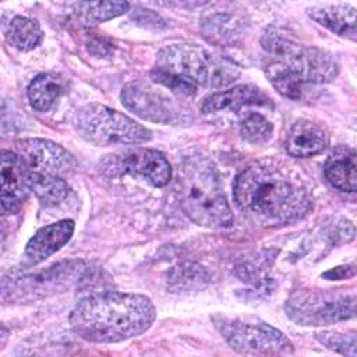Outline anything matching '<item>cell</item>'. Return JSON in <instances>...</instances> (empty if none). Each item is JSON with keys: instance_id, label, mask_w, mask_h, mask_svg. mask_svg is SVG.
Masks as SVG:
<instances>
[{"instance_id": "cell-1", "label": "cell", "mask_w": 357, "mask_h": 357, "mask_svg": "<svg viewBox=\"0 0 357 357\" xmlns=\"http://www.w3.org/2000/svg\"><path fill=\"white\" fill-rule=\"evenodd\" d=\"M233 197L252 222L271 227L301 219L312 201L301 176L275 160L247 166L234 180Z\"/></svg>"}, {"instance_id": "cell-2", "label": "cell", "mask_w": 357, "mask_h": 357, "mask_svg": "<svg viewBox=\"0 0 357 357\" xmlns=\"http://www.w3.org/2000/svg\"><path fill=\"white\" fill-rule=\"evenodd\" d=\"M156 318L149 297L105 291L81 298L70 314L74 333L93 343H117L142 335Z\"/></svg>"}, {"instance_id": "cell-3", "label": "cell", "mask_w": 357, "mask_h": 357, "mask_svg": "<svg viewBox=\"0 0 357 357\" xmlns=\"http://www.w3.org/2000/svg\"><path fill=\"white\" fill-rule=\"evenodd\" d=\"M264 71L283 96L300 99L304 85L332 81L339 71L333 56L318 47L304 46L275 29L262 36Z\"/></svg>"}, {"instance_id": "cell-4", "label": "cell", "mask_w": 357, "mask_h": 357, "mask_svg": "<svg viewBox=\"0 0 357 357\" xmlns=\"http://www.w3.org/2000/svg\"><path fill=\"white\" fill-rule=\"evenodd\" d=\"M174 190L183 212L197 225L222 229L233 223L216 167L202 156L187 158L177 173Z\"/></svg>"}, {"instance_id": "cell-5", "label": "cell", "mask_w": 357, "mask_h": 357, "mask_svg": "<svg viewBox=\"0 0 357 357\" xmlns=\"http://www.w3.org/2000/svg\"><path fill=\"white\" fill-rule=\"evenodd\" d=\"M188 81L197 88H220L234 82L240 70L225 57L195 45H170L156 57V66Z\"/></svg>"}, {"instance_id": "cell-6", "label": "cell", "mask_w": 357, "mask_h": 357, "mask_svg": "<svg viewBox=\"0 0 357 357\" xmlns=\"http://www.w3.org/2000/svg\"><path fill=\"white\" fill-rule=\"evenodd\" d=\"M74 127L82 139L98 146L137 145L152 137L142 124L99 103L82 106L75 114Z\"/></svg>"}, {"instance_id": "cell-7", "label": "cell", "mask_w": 357, "mask_h": 357, "mask_svg": "<svg viewBox=\"0 0 357 357\" xmlns=\"http://www.w3.org/2000/svg\"><path fill=\"white\" fill-rule=\"evenodd\" d=\"M284 311L293 322L303 326H326L356 315V294L336 290L304 289L293 293Z\"/></svg>"}, {"instance_id": "cell-8", "label": "cell", "mask_w": 357, "mask_h": 357, "mask_svg": "<svg viewBox=\"0 0 357 357\" xmlns=\"http://www.w3.org/2000/svg\"><path fill=\"white\" fill-rule=\"evenodd\" d=\"M213 321L229 346L241 354L278 356L293 353L291 342L266 322L225 317Z\"/></svg>"}, {"instance_id": "cell-9", "label": "cell", "mask_w": 357, "mask_h": 357, "mask_svg": "<svg viewBox=\"0 0 357 357\" xmlns=\"http://www.w3.org/2000/svg\"><path fill=\"white\" fill-rule=\"evenodd\" d=\"M121 102L141 119L155 123H176L183 114L181 107L172 96L141 81L130 82L123 88Z\"/></svg>"}, {"instance_id": "cell-10", "label": "cell", "mask_w": 357, "mask_h": 357, "mask_svg": "<svg viewBox=\"0 0 357 357\" xmlns=\"http://www.w3.org/2000/svg\"><path fill=\"white\" fill-rule=\"evenodd\" d=\"M15 149L32 173L60 176L74 166L73 155L61 145L49 139H20L15 142Z\"/></svg>"}, {"instance_id": "cell-11", "label": "cell", "mask_w": 357, "mask_h": 357, "mask_svg": "<svg viewBox=\"0 0 357 357\" xmlns=\"http://www.w3.org/2000/svg\"><path fill=\"white\" fill-rule=\"evenodd\" d=\"M31 188L29 170L22 158L13 151L1 152V208L17 213L26 201Z\"/></svg>"}, {"instance_id": "cell-12", "label": "cell", "mask_w": 357, "mask_h": 357, "mask_svg": "<svg viewBox=\"0 0 357 357\" xmlns=\"http://www.w3.org/2000/svg\"><path fill=\"white\" fill-rule=\"evenodd\" d=\"M121 169L134 177L146 180L153 187L166 185L173 173L167 159L160 152L148 148L128 151L121 159Z\"/></svg>"}, {"instance_id": "cell-13", "label": "cell", "mask_w": 357, "mask_h": 357, "mask_svg": "<svg viewBox=\"0 0 357 357\" xmlns=\"http://www.w3.org/2000/svg\"><path fill=\"white\" fill-rule=\"evenodd\" d=\"M74 233V222L71 219L59 220L56 223L40 227L28 241L25 247V259L29 265L43 262L46 258L57 252L68 243Z\"/></svg>"}, {"instance_id": "cell-14", "label": "cell", "mask_w": 357, "mask_h": 357, "mask_svg": "<svg viewBox=\"0 0 357 357\" xmlns=\"http://www.w3.org/2000/svg\"><path fill=\"white\" fill-rule=\"evenodd\" d=\"M269 103L271 99L259 88L252 85H236L206 96L201 105V110L209 114L225 110H240L245 106H266Z\"/></svg>"}, {"instance_id": "cell-15", "label": "cell", "mask_w": 357, "mask_h": 357, "mask_svg": "<svg viewBox=\"0 0 357 357\" xmlns=\"http://www.w3.org/2000/svg\"><path fill=\"white\" fill-rule=\"evenodd\" d=\"M326 132L318 123L301 119L290 127L284 148L293 158H310L321 153L326 146Z\"/></svg>"}, {"instance_id": "cell-16", "label": "cell", "mask_w": 357, "mask_h": 357, "mask_svg": "<svg viewBox=\"0 0 357 357\" xmlns=\"http://www.w3.org/2000/svg\"><path fill=\"white\" fill-rule=\"evenodd\" d=\"M325 176L339 191L354 192L357 185L356 151L346 145L335 148L325 162Z\"/></svg>"}, {"instance_id": "cell-17", "label": "cell", "mask_w": 357, "mask_h": 357, "mask_svg": "<svg viewBox=\"0 0 357 357\" xmlns=\"http://www.w3.org/2000/svg\"><path fill=\"white\" fill-rule=\"evenodd\" d=\"M308 15L333 33L356 40V8L350 4H315L308 7Z\"/></svg>"}, {"instance_id": "cell-18", "label": "cell", "mask_w": 357, "mask_h": 357, "mask_svg": "<svg viewBox=\"0 0 357 357\" xmlns=\"http://www.w3.org/2000/svg\"><path fill=\"white\" fill-rule=\"evenodd\" d=\"M64 92L63 81L53 74H39L28 86V99L38 112H47Z\"/></svg>"}, {"instance_id": "cell-19", "label": "cell", "mask_w": 357, "mask_h": 357, "mask_svg": "<svg viewBox=\"0 0 357 357\" xmlns=\"http://www.w3.org/2000/svg\"><path fill=\"white\" fill-rule=\"evenodd\" d=\"M4 35L13 47L24 52L35 49L43 39V31L39 22L22 15H17L10 21Z\"/></svg>"}, {"instance_id": "cell-20", "label": "cell", "mask_w": 357, "mask_h": 357, "mask_svg": "<svg viewBox=\"0 0 357 357\" xmlns=\"http://www.w3.org/2000/svg\"><path fill=\"white\" fill-rule=\"evenodd\" d=\"M31 188L35 192L36 198L45 206H54L64 201L68 194V184L54 174H42L29 172Z\"/></svg>"}, {"instance_id": "cell-21", "label": "cell", "mask_w": 357, "mask_h": 357, "mask_svg": "<svg viewBox=\"0 0 357 357\" xmlns=\"http://www.w3.org/2000/svg\"><path fill=\"white\" fill-rule=\"evenodd\" d=\"M127 1H89L75 4V15L84 25H96L99 22L121 15L128 10Z\"/></svg>"}, {"instance_id": "cell-22", "label": "cell", "mask_w": 357, "mask_h": 357, "mask_svg": "<svg viewBox=\"0 0 357 357\" xmlns=\"http://www.w3.org/2000/svg\"><path fill=\"white\" fill-rule=\"evenodd\" d=\"M225 13H213L204 21V31L213 40L227 42L234 40L236 35L241 28V21L238 15L227 13L229 10H223Z\"/></svg>"}, {"instance_id": "cell-23", "label": "cell", "mask_w": 357, "mask_h": 357, "mask_svg": "<svg viewBox=\"0 0 357 357\" xmlns=\"http://www.w3.org/2000/svg\"><path fill=\"white\" fill-rule=\"evenodd\" d=\"M273 134L272 123L259 113H247L240 121V135L251 144H264Z\"/></svg>"}, {"instance_id": "cell-24", "label": "cell", "mask_w": 357, "mask_h": 357, "mask_svg": "<svg viewBox=\"0 0 357 357\" xmlns=\"http://www.w3.org/2000/svg\"><path fill=\"white\" fill-rule=\"evenodd\" d=\"M317 339L324 346H326L328 349L336 353L350 356V357L356 356V332L342 333L336 331H326V332L317 333Z\"/></svg>"}, {"instance_id": "cell-25", "label": "cell", "mask_w": 357, "mask_h": 357, "mask_svg": "<svg viewBox=\"0 0 357 357\" xmlns=\"http://www.w3.org/2000/svg\"><path fill=\"white\" fill-rule=\"evenodd\" d=\"M151 78L156 82V84H160L162 86L170 89L172 92L177 93V95H184V96H190V95H194L197 92V86L190 84L188 81L180 78L178 75L173 74V73H169L166 70H162L159 67H155L152 71H151Z\"/></svg>"}, {"instance_id": "cell-26", "label": "cell", "mask_w": 357, "mask_h": 357, "mask_svg": "<svg viewBox=\"0 0 357 357\" xmlns=\"http://www.w3.org/2000/svg\"><path fill=\"white\" fill-rule=\"evenodd\" d=\"M356 273V269H354V265H343V266H336V268H332L326 272L322 273V278L328 279V280H342V279H349V278H353Z\"/></svg>"}]
</instances>
